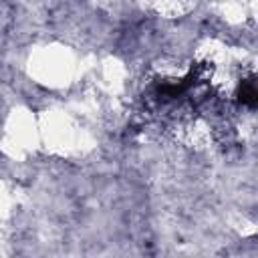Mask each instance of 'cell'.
<instances>
[{"label":"cell","mask_w":258,"mask_h":258,"mask_svg":"<svg viewBox=\"0 0 258 258\" xmlns=\"http://www.w3.org/2000/svg\"><path fill=\"white\" fill-rule=\"evenodd\" d=\"M256 87H254V81H242L240 89H238V97L240 101L246 105V107H254L256 105Z\"/></svg>","instance_id":"obj_1"}]
</instances>
